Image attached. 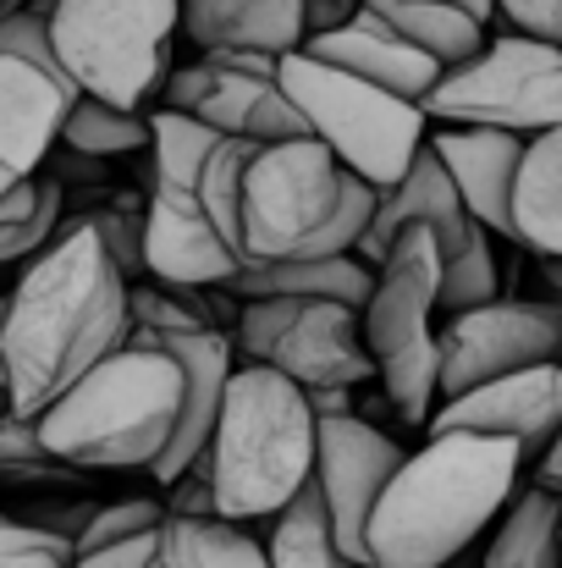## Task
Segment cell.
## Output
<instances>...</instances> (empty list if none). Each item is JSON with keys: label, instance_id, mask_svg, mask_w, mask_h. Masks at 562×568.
Wrapping results in <instances>:
<instances>
[{"label": "cell", "instance_id": "6da1fadb", "mask_svg": "<svg viewBox=\"0 0 562 568\" xmlns=\"http://www.w3.org/2000/svg\"><path fill=\"white\" fill-rule=\"evenodd\" d=\"M127 337V276L89 221H67L6 293L11 414H44L89 365Z\"/></svg>", "mask_w": 562, "mask_h": 568}, {"label": "cell", "instance_id": "7a4b0ae2", "mask_svg": "<svg viewBox=\"0 0 562 568\" xmlns=\"http://www.w3.org/2000/svg\"><path fill=\"white\" fill-rule=\"evenodd\" d=\"M524 480V453L486 430H430L365 525L370 568H452Z\"/></svg>", "mask_w": 562, "mask_h": 568}, {"label": "cell", "instance_id": "3957f363", "mask_svg": "<svg viewBox=\"0 0 562 568\" xmlns=\"http://www.w3.org/2000/svg\"><path fill=\"white\" fill-rule=\"evenodd\" d=\"M320 419L298 381L270 365H232L215 436L204 447L215 514L254 525L282 514L315 475Z\"/></svg>", "mask_w": 562, "mask_h": 568}, {"label": "cell", "instance_id": "277c9868", "mask_svg": "<svg viewBox=\"0 0 562 568\" xmlns=\"http://www.w3.org/2000/svg\"><path fill=\"white\" fill-rule=\"evenodd\" d=\"M183 414V371L166 348L122 343L89 365L44 414L39 442L67 469H150Z\"/></svg>", "mask_w": 562, "mask_h": 568}, {"label": "cell", "instance_id": "5b68a950", "mask_svg": "<svg viewBox=\"0 0 562 568\" xmlns=\"http://www.w3.org/2000/svg\"><path fill=\"white\" fill-rule=\"evenodd\" d=\"M370 210L375 189L359 172H348L320 139L304 133V139L259 144L237 199L243 254L248 265L348 254L370 226Z\"/></svg>", "mask_w": 562, "mask_h": 568}, {"label": "cell", "instance_id": "8992f818", "mask_svg": "<svg viewBox=\"0 0 562 568\" xmlns=\"http://www.w3.org/2000/svg\"><path fill=\"white\" fill-rule=\"evenodd\" d=\"M436 310H441V243L425 221H413L375 265V293L365 304V343L375 354V376L402 425H430L441 403Z\"/></svg>", "mask_w": 562, "mask_h": 568}, {"label": "cell", "instance_id": "52a82bcc", "mask_svg": "<svg viewBox=\"0 0 562 568\" xmlns=\"http://www.w3.org/2000/svg\"><path fill=\"white\" fill-rule=\"evenodd\" d=\"M276 78H282L287 100L298 105V116L309 122V139H320L370 189L402 183V172L413 166V155L430 139L425 105L309 55L304 44L276 61Z\"/></svg>", "mask_w": 562, "mask_h": 568}, {"label": "cell", "instance_id": "ba28073f", "mask_svg": "<svg viewBox=\"0 0 562 568\" xmlns=\"http://www.w3.org/2000/svg\"><path fill=\"white\" fill-rule=\"evenodd\" d=\"M183 0H55L50 44L78 94L139 111L172 78Z\"/></svg>", "mask_w": 562, "mask_h": 568}, {"label": "cell", "instance_id": "9c48e42d", "mask_svg": "<svg viewBox=\"0 0 562 568\" xmlns=\"http://www.w3.org/2000/svg\"><path fill=\"white\" fill-rule=\"evenodd\" d=\"M155 166H150V199H144V271L172 287H221L248 260L215 232L204 210V155L221 133L193 122L183 111H155Z\"/></svg>", "mask_w": 562, "mask_h": 568}, {"label": "cell", "instance_id": "30bf717a", "mask_svg": "<svg viewBox=\"0 0 562 568\" xmlns=\"http://www.w3.org/2000/svg\"><path fill=\"white\" fill-rule=\"evenodd\" d=\"M425 116L441 128H502L519 139L562 128V44L497 33L480 55L441 72L425 94Z\"/></svg>", "mask_w": 562, "mask_h": 568}, {"label": "cell", "instance_id": "8fae6325", "mask_svg": "<svg viewBox=\"0 0 562 568\" xmlns=\"http://www.w3.org/2000/svg\"><path fill=\"white\" fill-rule=\"evenodd\" d=\"M276 61L282 55H265V50H204L193 67H177L166 78L161 89L166 111H183L221 139H248V144L304 139L309 122L287 100Z\"/></svg>", "mask_w": 562, "mask_h": 568}, {"label": "cell", "instance_id": "7c38bea8", "mask_svg": "<svg viewBox=\"0 0 562 568\" xmlns=\"http://www.w3.org/2000/svg\"><path fill=\"white\" fill-rule=\"evenodd\" d=\"M562 359V298H491L447 315L441 326V397Z\"/></svg>", "mask_w": 562, "mask_h": 568}, {"label": "cell", "instance_id": "4fadbf2b", "mask_svg": "<svg viewBox=\"0 0 562 568\" xmlns=\"http://www.w3.org/2000/svg\"><path fill=\"white\" fill-rule=\"evenodd\" d=\"M402 458L408 453L386 430H375L370 419H359V414L320 419V436H315V486H320L326 514H331V530H337V541H343V552L354 564H365V525H370L375 503H380V491H386V480L397 475Z\"/></svg>", "mask_w": 562, "mask_h": 568}, {"label": "cell", "instance_id": "5bb4252c", "mask_svg": "<svg viewBox=\"0 0 562 568\" xmlns=\"http://www.w3.org/2000/svg\"><path fill=\"white\" fill-rule=\"evenodd\" d=\"M430 430H486L508 436L524 464H541V453L562 430V359L497 376L486 386H469L458 397H441L430 414Z\"/></svg>", "mask_w": 562, "mask_h": 568}, {"label": "cell", "instance_id": "9a60e30c", "mask_svg": "<svg viewBox=\"0 0 562 568\" xmlns=\"http://www.w3.org/2000/svg\"><path fill=\"white\" fill-rule=\"evenodd\" d=\"M413 221H425V226L436 232V243H441V265H447V260H458V254H469L474 243H486V237H491V232L469 215V204L458 199L452 178H447V166H441V161H436V150H430V139H425V150L413 155V166L402 172V183L375 189L370 226L359 232L354 254H359L365 265H380V260L391 254L397 232H402V226H413Z\"/></svg>", "mask_w": 562, "mask_h": 568}, {"label": "cell", "instance_id": "2e32d148", "mask_svg": "<svg viewBox=\"0 0 562 568\" xmlns=\"http://www.w3.org/2000/svg\"><path fill=\"white\" fill-rule=\"evenodd\" d=\"M72 100L78 83L61 67H44L22 50H0V189L39 178L44 155L61 144Z\"/></svg>", "mask_w": 562, "mask_h": 568}, {"label": "cell", "instance_id": "e0dca14e", "mask_svg": "<svg viewBox=\"0 0 562 568\" xmlns=\"http://www.w3.org/2000/svg\"><path fill=\"white\" fill-rule=\"evenodd\" d=\"M287 381L309 386H365L375 381V354L365 343V310L337 298H304L259 359Z\"/></svg>", "mask_w": 562, "mask_h": 568}, {"label": "cell", "instance_id": "ac0fdd59", "mask_svg": "<svg viewBox=\"0 0 562 568\" xmlns=\"http://www.w3.org/2000/svg\"><path fill=\"white\" fill-rule=\"evenodd\" d=\"M122 343H139V348H166L183 371V414H177V430L166 442V453L144 469L155 475V486H172L193 458H204L210 436H215V419H221V397H226V381H232V343L226 332H127Z\"/></svg>", "mask_w": 562, "mask_h": 568}, {"label": "cell", "instance_id": "d6986e66", "mask_svg": "<svg viewBox=\"0 0 562 568\" xmlns=\"http://www.w3.org/2000/svg\"><path fill=\"white\" fill-rule=\"evenodd\" d=\"M524 144L530 139L502 133V128H441V133H430V150L447 166V178H452L458 199L469 204V215L491 237H508V243H513V183H519Z\"/></svg>", "mask_w": 562, "mask_h": 568}, {"label": "cell", "instance_id": "ffe728a7", "mask_svg": "<svg viewBox=\"0 0 562 568\" xmlns=\"http://www.w3.org/2000/svg\"><path fill=\"white\" fill-rule=\"evenodd\" d=\"M304 50L354 72V78H365V83H380V89L413 100V105H425V94L441 83V61H430L419 44H408L370 6H354V17L331 33H309Z\"/></svg>", "mask_w": 562, "mask_h": 568}, {"label": "cell", "instance_id": "44dd1931", "mask_svg": "<svg viewBox=\"0 0 562 568\" xmlns=\"http://www.w3.org/2000/svg\"><path fill=\"white\" fill-rule=\"evenodd\" d=\"M183 33L198 50H265L304 44V0H183Z\"/></svg>", "mask_w": 562, "mask_h": 568}, {"label": "cell", "instance_id": "7402d4cb", "mask_svg": "<svg viewBox=\"0 0 562 568\" xmlns=\"http://www.w3.org/2000/svg\"><path fill=\"white\" fill-rule=\"evenodd\" d=\"M226 287L237 298H337V304L365 310L375 293V265H365L354 248L326 254V260H259V265H243Z\"/></svg>", "mask_w": 562, "mask_h": 568}, {"label": "cell", "instance_id": "603a6c76", "mask_svg": "<svg viewBox=\"0 0 562 568\" xmlns=\"http://www.w3.org/2000/svg\"><path fill=\"white\" fill-rule=\"evenodd\" d=\"M480 568H562V491L519 486L497 514V536L486 541Z\"/></svg>", "mask_w": 562, "mask_h": 568}, {"label": "cell", "instance_id": "cb8c5ba5", "mask_svg": "<svg viewBox=\"0 0 562 568\" xmlns=\"http://www.w3.org/2000/svg\"><path fill=\"white\" fill-rule=\"evenodd\" d=\"M513 243L530 254H562V128L524 144L513 183Z\"/></svg>", "mask_w": 562, "mask_h": 568}, {"label": "cell", "instance_id": "d4e9b609", "mask_svg": "<svg viewBox=\"0 0 562 568\" xmlns=\"http://www.w3.org/2000/svg\"><path fill=\"white\" fill-rule=\"evenodd\" d=\"M365 6L380 11V17H386L408 44H419L430 61H441V72L486 50V22L469 17L463 6H452V0H365Z\"/></svg>", "mask_w": 562, "mask_h": 568}, {"label": "cell", "instance_id": "484cf974", "mask_svg": "<svg viewBox=\"0 0 562 568\" xmlns=\"http://www.w3.org/2000/svg\"><path fill=\"white\" fill-rule=\"evenodd\" d=\"M265 558L270 568H365L354 564L331 530V514H326V497L309 475V486L282 508L270 514V536H265Z\"/></svg>", "mask_w": 562, "mask_h": 568}, {"label": "cell", "instance_id": "4316f807", "mask_svg": "<svg viewBox=\"0 0 562 568\" xmlns=\"http://www.w3.org/2000/svg\"><path fill=\"white\" fill-rule=\"evenodd\" d=\"M155 568H270L265 541H254L237 519H172L161 525Z\"/></svg>", "mask_w": 562, "mask_h": 568}, {"label": "cell", "instance_id": "83f0119b", "mask_svg": "<svg viewBox=\"0 0 562 568\" xmlns=\"http://www.w3.org/2000/svg\"><path fill=\"white\" fill-rule=\"evenodd\" d=\"M61 144L78 150V155H94V161H122V155H139V150L155 144V122L144 111L78 94L67 122H61Z\"/></svg>", "mask_w": 562, "mask_h": 568}, {"label": "cell", "instance_id": "f1b7e54d", "mask_svg": "<svg viewBox=\"0 0 562 568\" xmlns=\"http://www.w3.org/2000/svg\"><path fill=\"white\" fill-rule=\"evenodd\" d=\"M61 210H67L61 178H28V183H17L11 199L0 204V265L33 260L61 232Z\"/></svg>", "mask_w": 562, "mask_h": 568}, {"label": "cell", "instance_id": "f546056e", "mask_svg": "<svg viewBox=\"0 0 562 568\" xmlns=\"http://www.w3.org/2000/svg\"><path fill=\"white\" fill-rule=\"evenodd\" d=\"M497 287H502V276H497V248H491V237L441 265V310H447V315L474 310V304H491Z\"/></svg>", "mask_w": 562, "mask_h": 568}, {"label": "cell", "instance_id": "4dcf8cb0", "mask_svg": "<svg viewBox=\"0 0 562 568\" xmlns=\"http://www.w3.org/2000/svg\"><path fill=\"white\" fill-rule=\"evenodd\" d=\"M78 547L61 530H39L22 519H0V568H72Z\"/></svg>", "mask_w": 562, "mask_h": 568}, {"label": "cell", "instance_id": "1f68e13d", "mask_svg": "<svg viewBox=\"0 0 562 568\" xmlns=\"http://www.w3.org/2000/svg\"><path fill=\"white\" fill-rule=\"evenodd\" d=\"M166 525V503L155 497H133V503H111L100 514H89V525L72 536L78 552L89 547H111V541H127V536H144V530H161Z\"/></svg>", "mask_w": 562, "mask_h": 568}, {"label": "cell", "instance_id": "d6a6232c", "mask_svg": "<svg viewBox=\"0 0 562 568\" xmlns=\"http://www.w3.org/2000/svg\"><path fill=\"white\" fill-rule=\"evenodd\" d=\"M67 464L39 442V425L28 414H0V475L11 480H39V475H61Z\"/></svg>", "mask_w": 562, "mask_h": 568}, {"label": "cell", "instance_id": "836d02e7", "mask_svg": "<svg viewBox=\"0 0 562 568\" xmlns=\"http://www.w3.org/2000/svg\"><path fill=\"white\" fill-rule=\"evenodd\" d=\"M94 232H100V243H105V254L116 260V271L122 276H139L144 271V210L133 204H105V210H89L83 215Z\"/></svg>", "mask_w": 562, "mask_h": 568}, {"label": "cell", "instance_id": "e575fe53", "mask_svg": "<svg viewBox=\"0 0 562 568\" xmlns=\"http://www.w3.org/2000/svg\"><path fill=\"white\" fill-rule=\"evenodd\" d=\"M497 17L524 39L562 44V0H497Z\"/></svg>", "mask_w": 562, "mask_h": 568}, {"label": "cell", "instance_id": "d590c367", "mask_svg": "<svg viewBox=\"0 0 562 568\" xmlns=\"http://www.w3.org/2000/svg\"><path fill=\"white\" fill-rule=\"evenodd\" d=\"M166 514L172 519H210L215 514V491H210V464L193 458L183 475L166 486Z\"/></svg>", "mask_w": 562, "mask_h": 568}, {"label": "cell", "instance_id": "8d00e7d4", "mask_svg": "<svg viewBox=\"0 0 562 568\" xmlns=\"http://www.w3.org/2000/svg\"><path fill=\"white\" fill-rule=\"evenodd\" d=\"M155 552H161V530H144V536H127V541L78 552L72 568H155Z\"/></svg>", "mask_w": 562, "mask_h": 568}, {"label": "cell", "instance_id": "74e56055", "mask_svg": "<svg viewBox=\"0 0 562 568\" xmlns=\"http://www.w3.org/2000/svg\"><path fill=\"white\" fill-rule=\"evenodd\" d=\"M348 17H354L348 0H304V39H309V33H331V28H343Z\"/></svg>", "mask_w": 562, "mask_h": 568}, {"label": "cell", "instance_id": "f35d334b", "mask_svg": "<svg viewBox=\"0 0 562 568\" xmlns=\"http://www.w3.org/2000/svg\"><path fill=\"white\" fill-rule=\"evenodd\" d=\"M304 397H309L315 419H337V414H354V397H359V386H309Z\"/></svg>", "mask_w": 562, "mask_h": 568}, {"label": "cell", "instance_id": "ab89813d", "mask_svg": "<svg viewBox=\"0 0 562 568\" xmlns=\"http://www.w3.org/2000/svg\"><path fill=\"white\" fill-rule=\"evenodd\" d=\"M535 480H541V486H552V491H562V430H558V442L541 453V464H535Z\"/></svg>", "mask_w": 562, "mask_h": 568}, {"label": "cell", "instance_id": "60d3db41", "mask_svg": "<svg viewBox=\"0 0 562 568\" xmlns=\"http://www.w3.org/2000/svg\"><path fill=\"white\" fill-rule=\"evenodd\" d=\"M452 6H463L469 17H480V22H491L497 17V0H452Z\"/></svg>", "mask_w": 562, "mask_h": 568}, {"label": "cell", "instance_id": "b9f144b4", "mask_svg": "<svg viewBox=\"0 0 562 568\" xmlns=\"http://www.w3.org/2000/svg\"><path fill=\"white\" fill-rule=\"evenodd\" d=\"M535 260H541V271H546V282H552V287H558V293H562V254H535Z\"/></svg>", "mask_w": 562, "mask_h": 568}, {"label": "cell", "instance_id": "7bdbcfd3", "mask_svg": "<svg viewBox=\"0 0 562 568\" xmlns=\"http://www.w3.org/2000/svg\"><path fill=\"white\" fill-rule=\"evenodd\" d=\"M0 381H6V298H0Z\"/></svg>", "mask_w": 562, "mask_h": 568}, {"label": "cell", "instance_id": "ee69618b", "mask_svg": "<svg viewBox=\"0 0 562 568\" xmlns=\"http://www.w3.org/2000/svg\"><path fill=\"white\" fill-rule=\"evenodd\" d=\"M6 408H11V392H6V381H0V414H6Z\"/></svg>", "mask_w": 562, "mask_h": 568}, {"label": "cell", "instance_id": "f6af8a7d", "mask_svg": "<svg viewBox=\"0 0 562 568\" xmlns=\"http://www.w3.org/2000/svg\"><path fill=\"white\" fill-rule=\"evenodd\" d=\"M6 199H11V189H0V204H6Z\"/></svg>", "mask_w": 562, "mask_h": 568}, {"label": "cell", "instance_id": "bcb514c9", "mask_svg": "<svg viewBox=\"0 0 562 568\" xmlns=\"http://www.w3.org/2000/svg\"><path fill=\"white\" fill-rule=\"evenodd\" d=\"M348 6H365V0H348Z\"/></svg>", "mask_w": 562, "mask_h": 568}]
</instances>
